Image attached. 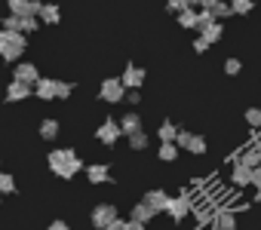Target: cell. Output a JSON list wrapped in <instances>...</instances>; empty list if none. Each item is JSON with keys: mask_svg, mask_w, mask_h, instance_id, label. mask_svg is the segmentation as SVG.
I'll return each instance as SVG.
<instances>
[{"mask_svg": "<svg viewBox=\"0 0 261 230\" xmlns=\"http://www.w3.org/2000/svg\"><path fill=\"white\" fill-rule=\"evenodd\" d=\"M83 169L80 157L74 154V148H56L49 151V172L59 175V178H74L77 172Z\"/></svg>", "mask_w": 261, "mask_h": 230, "instance_id": "obj_1", "label": "cell"}, {"mask_svg": "<svg viewBox=\"0 0 261 230\" xmlns=\"http://www.w3.org/2000/svg\"><path fill=\"white\" fill-rule=\"evenodd\" d=\"M25 55V34L22 31H4L0 28V59L16 62Z\"/></svg>", "mask_w": 261, "mask_h": 230, "instance_id": "obj_2", "label": "cell"}, {"mask_svg": "<svg viewBox=\"0 0 261 230\" xmlns=\"http://www.w3.org/2000/svg\"><path fill=\"white\" fill-rule=\"evenodd\" d=\"M126 86H123V80L120 77H108V80H101L98 83V98L101 101H108V104H120L123 98H126Z\"/></svg>", "mask_w": 261, "mask_h": 230, "instance_id": "obj_3", "label": "cell"}, {"mask_svg": "<svg viewBox=\"0 0 261 230\" xmlns=\"http://www.w3.org/2000/svg\"><path fill=\"white\" fill-rule=\"evenodd\" d=\"M89 221H92L95 230H108V227L117 221V206H111V203H98V206L92 209Z\"/></svg>", "mask_w": 261, "mask_h": 230, "instance_id": "obj_4", "label": "cell"}, {"mask_svg": "<svg viewBox=\"0 0 261 230\" xmlns=\"http://www.w3.org/2000/svg\"><path fill=\"white\" fill-rule=\"evenodd\" d=\"M191 212H194V199H191L188 193L169 196V209H166V215H169L172 221H185V218H188Z\"/></svg>", "mask_w": 261, "mask_h": 230, "instance_id": "obj_5", "label": "cell"}, {"mask_svg": "<svg viewBox=\"0 0 261 230\" xmlns=\"http://www.w3.org/2000/svg\"><path fill=\"white\" fill-rule=\"evenodd\" d=\"M120 135H123V129H120L117 120H105V123H98V129H95V138H98L101 145H117Z\"/></svg>", "mask_w": 261, "mask_h": 230, "instance_id": "obj_6", "label": "cell"}, {"mask_svg": "<svg viewBox=\"0 0 261 230\" xmlns=\"http://www.w3.org/2000/svg\"><path fill=\"white\" fill-rule=\"evenodd\" d=\"M13 80H19V83H28V86H37V80H40V71H37L31 62H16Z\"/></svg>", "mask_w": 261, "mask_h": 230, "instance_id": "obj_7", "label": "cell"}, {"mask_svg": "<svg viewBox=\"0 0 261 230\" xmlns=\"http://www.w3.org/2000/svg\"><path fill=\"white\" fill-rule=\"evenodd\" d=\"M145 77H148V74H145L139 65H126L120 80H123V86H126V89H139V86L145 83Z\"/></svg>", "mask_w": 261, "mask_h": 230, "instance_id": "obj_8", "label": "cell"}, {"mask_svg": "<svg viewBox=\"0 0 261 230\" xmlns=\"http://www.w3.org/2000/svg\"><path fill=\"white\" fill-rule=\"evenodd\" d=\"M230 184H233V187H252V169L237 160L233 169H230Z\"/></svg>", "mask_w": 261, "mask_h": 230, "instance_id": "obj_9", "label": "cell"}, {"mask_svg": "<svg viewBox=\"0 0 261 230\" xmlns=\"http://www.w3.org/2000/svg\"><path fill=\"white\" fill-rule=\"evenodd\" d=\"M145 203L151 206L154 215H160V212L169 209V193H166V190H148V193H145Z\"/></svg>", "mask_w": 261, "mask_h": 230, "instance_id": "obj_10", "label": "cell"}, {"mask_svg": "<svg viewBox=\"0 0 261 230\" xmlns=\"http://www.w3.org/2000/svg\"><path fill=\"white\" fill-rule=\"evenodd\" d=\"M120 123V129H123V135L129 138V135H136V132H142V117L136 110H129V113H123V117L117 120Z\"/></svg>", "mask_w": 261, "mask_h": 230, "instance_id": "obj_11", "label": "cell"}, {"mask_svg": "<svg viewBox=\"0 0 261 230\" xmlns=\"http://www.w3.org/2000/svg\"><path fill=\"white\" fill-rule=\"evenodd\" d=\"M31 92H34V86L13 80V83L7 86V101H25V98H31Z\"/></svg>", "mask_w": 261, "mask_h": 230, "instance_id": "obj_12", "label": "cell"}, {"mask_svg": "<svg viewBox=\"0 0 261 230\" xmlns=\"http://www.w3.org/2000/svg\"><path fill=\"white\" fill-rule=\"evenodd\" d=\"M86 178H89L92 184H108V181H111V169L101 166V163H92V166H86Z\"/></svg>", "mask_w": 261, "mask_h": 230, "instance_id": "obj_13", "label": "cell"}, {"mask_svg": "<svg viewBox=\"0 0 261 230\" xmlns=\"http://www.w3.org/2000/svg\"><path fill=\"white\" fill-rule=\"evenodd\" d=\"M56 83H59V80H49V77H40V80H37V86H34V95H37V98H43V101H49V98H56Z\"/></svg>", "mask_w": 261, "mask_h": 230, "instance_id": "obj_14", "label": "cell"}, {"mask_svg": "<svg viewBox=\"0 0 261 230\" xmlns=\"http://www.w3.org/2000/svg\"><path fill=\"white\" fill-rule=\"evenodd\" d=\"M212 224H215L218 230H237V215H233L230 209H221V212H215Z\"/></svg>", "mask_w": 261, "mask_h": 230, "instance_id": "obj_15", "label": "cell"}, {"mask_svg": "<svg viewBox=\"0 0 261 230\" xmlns=\"http://www.w3.org/2000/svg\"><path fill=\"white\" fill-rule=\"evenodd\" d=\"M240 163H243V166H249V169H258V166H261V148H258V145L246 148V151L240 154Z\"/></svg>", "mask_w": 261, "mask_h": 230, "instance_id": "obj_16", "label": "cell"}, {"mask_svg": "<svg viewBox=\"0 0 261 230\" xmlns=\"http://www.w3.org/2000/svg\"><path fill=\"white\" fill-rule=\"evenodd\" d=\"M178 154H181V148H178L175 141H163V145H160V151H157V157H160L163 163H172V160H178Z\"/></svg>", "mask_w": 261, "mask_h": 230, "instance_id": "obj_17", "label": "cell"}, {"mask_svg": "<svg viewBox=\"0 0 261 230\" xmlns=\"http://www.w3.org/2000/svg\"><path fill=\"white\" fill-rule=\"evenodd\" d=\"M151 218H154V212H151V206H148L145 199H142L139 206H133V215H129V221H142V224H148Z\"/></svg>", "mask_w": 261, "mask_h": 230, "instance_id": "obj_18", "label": "cell"}, {"mask_svg": "<svg viewBox=\"0 0 261 230\" xmlns=\"http://www.w3.org/2000/svg\"><path fill=\"white\" fill-rule=\"evenodd\" d=\"M40 22H43V25H59V22H62V13H59V7H56V4H43Z\"/></svg>", "mask_w": 261, "mask_h": 230, "instance_id": "obj_19", "label": "cell"}, {"mask_svg": "<svg viewBox=\"0 0 261 230\" xmlns=\"http://www.w3.org/2000/svg\"><path fill=\"white\" fill-rule=\"evenodd\" d=\"M221 34H224V25H221V22H212V25H209V28H206L200 37H203V40L212 46V43H218V40H221Z\"/></svg>", "mask_w": 261, "mask_h": 230, "instance_id": "obj_20", "label": "cell"}, {"mask_svg": "<svg viewBox=\"0 0 261 230\" xmlns=\"http://www.w3.org/2000/svg\"><path fill=\"white\" fill-rule=\"evenodd\" d=\"M157 135H160V141H175L178 126H175L172 120H163V123H160V129H157Z\"/></svg>", "mask_w": 261, "mask_h": 230, "instance_id": "obj_21", "label": "cell"}, {"mask_svg": "<svg viewBox=\"0 0 261 230\" xmlns=\"http://www.w3.org/2000/svg\"><path fill=\"white\" fill-rule=\"evenodd\" d=\"M148 145H151V135L145 129L136 132V135H129V148H133V151H148Z\"/></svg>", "mask_w": 261, "mask_h": 230, "instance_id": "obj_22", "label": "cell"}, {"mask_svg": "<svg viewBox=\"0 0 261 230\" xmlns=\"http://www.w3.org/2000/svg\"><path fill=\"white\" fill-rule=\"evenodd\" d=\"M40 138H46V141L59 138V120H43L40 123Z\"/></svg>", "mask_w": 261, "mask_h": 230, "instance_id": "obj_23", "label": "cell"}, {"mask_svg": "<svg viewBox=\"0 0 261 230\" xmlns=\"http://www.w3.org/2000/svg\"><path fill=\"white\" fill-rule=\"evenodd\" d=\"M227 4L233 7V16H249L255 10V0H227Z\"/></svg>", "mask_w": 261, "mask_h": 230, "instance_id": "obj_24", "label": "cell"}, {"mask_svg": "<svg viewBox=\"0 0 261 230\" xmlns=\"http://www.w3.org/2000/svg\"><path fill=\"white\" fill-rule=\"evenodd\" d=\"M178 25L194 31V28H197V10H194V7H188L185 13H178Z\"/></svg>", "mask_w": 261, "mask_h": 230, "instance_id": "obj_25", "label": "cell"}, {"mask_svg": "<svg viewBox=\"0 0 261 230\" xmlns=\"http://www.w3.org/2000/svg\"><path fill=\"white\" fill-rule=\"evenodd\" d=\"M206 148H209V145H206V138H203L200 132H197V135H191V145H188V151H191L194 157H203V154H206Z\"/></svg>", "mask_w": 261, "mask_h": 230, "instance_id": "obj_26", "label": "cell"}, {"mask_svg": "<svg viewBox=\"0 0 261 230\" xmlns=\"http://www.w3.org/2000/svg\"><path fill=\"white\" fill-rule=\"evenodd\" d=\"M212 16H215V22H224V19H230V16H233V7H230V4H224V0H218L215 10H212Z\"/></svg>", "mask_w": 261, "mask_h": 230, "instance_id": "obj_27", "label": "cell"}, {"mask_svg": "<svg viewBox=\"0 0 261 230\" xmlns=\"http://www.w3.org/2000/svg\"><path fill=\"white\" fill-rule=\"evenodd\" d=\"M28 7H31V0H7V10L13 16H28Z\"/></svg>", "mask_w": 261, "mask_h": 230, "instance_id": "obj_28", "label": "cell"}, {"mask_svg": "<svg viewBox=\"0 0 261 230\" xmlns=\"http://www.w3.org/2000/svg\"><path fill=\"white\" fill-rule=\"evenodd\" d=\"M212 22H215V16H212L209 10H200V13H197V28H194V31H197V34H203Z\"/></svg>", "mask_w": 261, "mask_h": 230, "instance_id": "obj_29", "label": "cell"}, {"mask_svg": "<svg viewBox=\"0 0 261 230\" xmlns=\"http://www.w3.org/2000/svg\"><path fill=\"white\" fill-rule=\"evenodd\" d=\"M246 123L252 126V129H261V107H246Z\"/></svg>", "mask_w": 261, "mask_h": 230, "instance_id": "obj_30", "label": "cell"}, {"mask_svg": "<svg viewBox=\"0 0 261 230\" xmlns=\"http://www.w3.org/2000/svg\"><path fill=\"white\" fill-rule=\"evenodd\" d=\"M0 28L4 31H22V16H4V22H0Z\"/></svg>", "mask_w": 261, "mask_h": 230, "instance_id": "obj_31", "label": "cell"}, {"mask_svg": "<svg viewBox=\"0 0 261 230\" xmlns=\"http://www.w3.org/2000/svg\"><path fill=\"white\" fill-rule=\"evenodd\" d=\"M16 190V178L10 172H0V193H13Z\"/></svg>", "mask_w": 261, "mask_h": 230, "instance_id": "obj_32", "label": "cell"}, {"mask_svg": "<svg viewBox=\"0 0 261 230\" xmlns=\"http://www.w3.org/2000/svg\"><path fill=\"white\" fill-rule=\"evenodd\" d=\"M40 28V19L37 16H22V34H34Z\"/></svg>", "mask_w": 261, "mask_h": 230, "instance_id": "obj_33", "label": "cell"}, {"mask_svg": "<svg viewBox=\"0 0 261 230\" xmlns=\"http://www.w3.org/2000/svg\"><path fill=\"white\" fill-rule=\"evenodd\" d=\"M240 71H243V62H240V59H227V62H224V74H227V77H237Z\"/></svg>", "mask_w": 261, "mask_h": 230, "instance_id": "obj_34", "label": "cell"}, {"mask_svg": "<svg viewBox=\"0 0 261 230\" xmlns=\"http://www.w3.org/2000/svg\"><path fill=\"white\" fill-rule=\"evenodd\" d=\"M188 7H191L188 0H169V4H166V10H169V13H185Z\"/></svg>", "mask_w": 261, "mask_h": 230, "instance_id": "obj_35", "label": "cell"}, {"mask_svg": "<svg viewBox=\"0 0 261 230\" xmlns=\"http://www.w3.org/2000/svg\"><path fill=\"white\" fill-rule=\"evenodd\" d=\"M191 135H194V132H185V129H178V135H175V145H178L181 151H188V145H191Z\"/></svg>", "mask_w": 261, "mask_h": 230, "instance_id": "obj_36", "label": "cell"}, {"mask_svg": "<svg viewBox=\"0 0 261 230\" xmlns=\"http://www.w3.org/2000/svg\"><path fill=\"white\" fill-rule=\"evenodd\" d=\"M68 95H71V83L59 80V83H56V98H68Z\"/></svg>", "mask_w": 261, "mask_h": 230, "instance_id": "obj_37", "label": "cell"}, {"mask_svg": "<svg viewBox=\"0 0 261 230\" xmlns=\"http://www.w3.org/2000/svg\"><path fill=\"white\" fill-rule=\"evenodd\" d=\"M206 49H209V43H206V40H203V37L197 34V40H194V52H197V55H203Z\"/></svg>", "mask_w": 261, "mask_h": 230, "instance_id": "obj_38", "label": "cell"}, {"mask_svg": "<svg viewBox=\"0 0 261 230\" xmlns=\"http://www.w3.org/2000/svg\"><path fill=\"white\" fill-rule=\"evenodd\" d=\"M139 101H142V92L139 89H129L126 92V104H139Z\"/></svg>", "mask_w": 261, "mask_h": 230, "instance_id": "obj_39", "label": "cell"}, {"mask_svg": "<svg viewBox=\"0 0 261 230\" xmlns=\"http://www.w3.org/2000/svg\"><path fill=\"white\" fill-rule=\"evenodd\" d=\"M252 187H255V190H261V166H258V169H252Z\"/></svg>", "mask_w": 261, "mask_h": 230, "instance_id": "obj_40", "label": "cell"}, {"mask_svg": "<svg viewBox=\"0 0 261 230\" xmlns=\"http://www.w3.org/2000/svg\"><path fill=\"white\" fill-rule=\"evenodd\" d=\"M46 230H68V224L62 221V218H56V221H49V227Z\"/></svg>", "mask_w": 261, "mask_h": 230, "instance_id": "obj_41", "label": "cell"}, {"mask_svg": "<svg viewBox=\"0 0 261 230\" xmlns=\"http://www.w3.org/2000/svg\"><path fill=\"white\" fill-rule=\"evenodd\" d=\"M215 4H218V0H200L197 7H200V10H209V13H212V10H215Z\"/></svg>", "mask_w": 261, "mask_h": 230, "instance_id": "obj_42", "label": "cell"}, {"mask_svg": "<svg viewBox=\"0 0 261 230\" xmlns=\"http://www.w3.org/2000/svg\"><path fill=\"white\" fill-rule=\"evenodd\" d=\"M108 230H129V221H120V218H117V221H114Z\"/></svg>", "mask_w": 261, "mask_h": 230, "instance_id": "obj_43", "label": "cell"}, {"mask_svg": "<svg viewBox=\"0 0 261 230\" xmlns=\"http://www.w3.org/2000/svg\"><path fill=\"white\" fill-rule=\"evenodd\" d=\"M129 230H148V224H142V221H129Z\"/></svg>", "mask_w": 261, "mask_h": 230, "instance_id": "obj_44", "label": "cell"}, {"mask_svg": "<svg viewBox=\"0 0 261 230\" xmlns=\"http://www.w3.org/2000/svg\"><path fill=\"white\" fill-rule=\"evenodd\" d=\"M209 230H218V227H215V224H212V227H209Z\"/></svg>", "mask_w": 261, "mask_h": 230, "instance_id": "obj_45", "label": "cell"}, {"mask_svg": "<svg viewBox=\"0 0 261 230\" xmlns=\"http://www.w3.org/2000/svg\"><path fill=\"white\" fill-rule=\"evenodd\" d=\"M0 172H4V169H0Z\"/></svg>", "mask_w": 261, "mask_h": 230, "instance_id": "obj_46", "label": "cell"}]
</instances>
